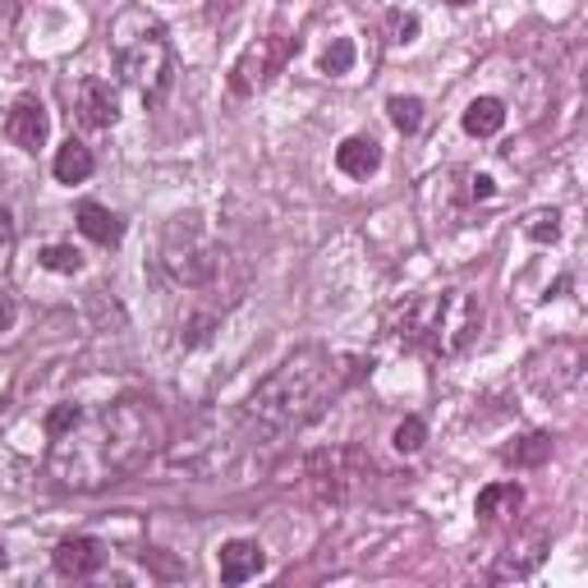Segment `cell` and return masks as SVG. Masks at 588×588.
Segmentation results:
<instances>
[{
  "label": "cell",
  "mask_w": 588,
  "mask_h": 588,
  "mask_svg": "<svg viewBox=\"0 0 588 588\" xmlns=\"http://www.w3.org/2000/svg\"><path fill=\"white\" fill-rule=\"evenodd\" d=\"M79 230L88 235L93 244H101V249H116L124 239V221L111 207H101V203H83L79 207Z\"/></svg>",
  "instance_id": "obj_13"
},
{
  "label": "cell",
  "mask_w": 588,
  "mask_h": 588,
  "mask_svg": "<svg viewBox=\"0 0 588 588\" xmlns=\"http://www.w3.org/2000/svg\"><path fill=\"white\" fill-rule=\"evenodd\" d=\"M51 561H56V571L64 579H93L106 565V548L97 538H64Z\"/></svg>",
  "instance_id": "obj_9"
},
{
  "label": "cell",
  "mask_w": 588,
  "mask_h": 588,
  "mask_svg": "<svg viewBox=\"0 0 588 588\" xmlns=\"http://www.w3.org/2000/svg\"><path fill=\"white\" fill-rule=\"evenodd\" d=\"M519 506H525V488L519 483H488L483 492H478V515L483 519H511L519 515Z\"/></svg>",
  "instance_id": "obj_15"
},
{
  "label": "cell",
  "mask_w": 588,
  "mask_h": 588,
  "mask_svg": "<svg viewBox=\"0 0 588 588\" xmlns=\"http://www.w3.org/2000/svg\"><path fill=\"white\" fill-rule=\"evenodd\" d=\"M446 5H473V0H446Z\"/></svg>",
  "instance_id": "obj_27"
},
{
  "label": "cell",
  "mask_w": 588,
  "mask_h": 588,
  "mask_svg": "<svg viewBox=\"0 0 588 588\" xmlns=\"http://www.w3.org/2000/svg\"><path fill=\"white\" fill-rule=\"evenodd\" d=\"M525 235L538 239V244H552V239L561 235V216L556 212H533L529 221H525Z\"/></svg>",
  "instance_id": "obj_23"
},
{
  "label": "cell",
  "mask_w": 588,
  "mask_h": 588,
  "mask_svg": "<svg viewBox=\"0 0 588 588\" xmlns=\"http://www.w3.org/2000/svg\"><path fill=\"white\" fill-rule=\"evenodd\" d=\"M10 326H14V299L0 295V332H10Z\"/></svg>",
  "instance_id": "obj_24"
},
{
  "label": "cell",
  "mask_w": 588,
  "mask_h": 588,
  "mask_svg": "<svg viewBox=\"0 0 588 588\" xmlns=\"http://www.w3.org/2000/svg\"><path fill=\"white\" fill-rule=\"evenodd\" d=\"M345 386H350L345 363L332 350H322V345H303V350H295L272 377L257 382V391L244 405V423L257 428V437H272V442L290 437V432L322 419L326 405H332Z\"/></svg>",
  "instance_id": "obj_2"
},
{
  "label": "cell",
  "mask_w": 588,
  "mask_h": 588,
  "mask_svg": "<svg viewBox=\"0 0 588 588\" xmlns=\"http://www.w3.org/2000/svg\"><path fill=\"white\" fill-rule=\"evenodd\" d=\"M501 124H506V106H501L496 97H473L465 106V134L492 139V134H501Z\"/></svg>",
  "instance_id": "obj_17"
},
{
  "label": "cell",
  "mask_w": 588,
  "mask_h": 588,
  "mask_svg": "<svg viewBox=\"0 0 588 588\" xmlns=\"http://www.w3.org/2000/svg\"><path fill=\"white\" fill-rule=\"evenodd\" d=\"M221 249H212L207 239L193 226V216H180L166 235V272L180 280V286H212L221 276Z\"/></svg>",
  "instance_id": "obj_5"
},
{
  "label": "cell",
  "mask_w": 588,
  "mask_h": 588,
  "mask_svg": "<svg viewBox=\"0 0 588 588\" xmlns=\"http://www.w3.org/2000/svg\"><path fill=\"white\" fill-rule=\"evenodd\" d=\"M41 267L60 272V276H74L83 267V253L74 244H47V249H41Z\"/></svg>",
  "instance_id": "obj_19"
},
{
  "label": "cell",
  "mask_w": 588,
  "mask_h": 588,
  "mask_svg": "<svg viewBox=\"0 0 588 588\" xmlns=\"http://www.w3.org/2000/svg\"><path fill=\"white\" fill-rule=\"evenodd\" d=\"M478 326H483V299L469 290H437L405 303L396 336L428 359H455L473 345Z\"/></svg>",
  "instance_id": "obj_3"
},
{
  "label": "cell",
  "mask_w": 588,
  "mask_h": 588,
  "mask_svg": "<svg viewBox=\"0 0 588 588\" xmlns=\"http://www.w3.org/2000/svg\"><path fill=\"white\" fill-rule=\"evenodd\" d=\"M492 193H496V189H492L488 176H478V180H473V199H492Z\"/></svg>",
  "instance_id": "obj_26"
},
{
  "label": "cell",
  "mask_w": 588,
  "mask_h": 588,
  "mask_svg": "<svg viewBox=\"0 0 588 588\" xmlns=\"http://www.w3.org/2000/svg\"><path fill=\"white\" fill-rule=\"evenodd\" d=\"M336 166H340V176L368 180V176H373V170L382 166V147H377L373 139L355 134V139H345V143L336 147Z\"/></svg>",
  "instance_id": "obj_12"
},
{
  "label": "cell",
  "mask_w": 588,
  "mask_h": 588,
  "mask_svg": "<svg viewBox=\"0 0 588 588\" xmlns=\"http://www.w3.org/2000/svg\"><path fill=\"white\" fill-rule=\"evenodd\" d=\"M79 120L93 129H111L120 120V97L106 79H88L83 83V101H79Z\"/></svg>",
  "instance_id": "obj_10"
},
{
  "label": "cell",
  "mask_w": 588,
  "mask_h": 588,
  "mask_svg": "<svg viewBox=\"0 0 588 588\" xmlns=\"http://www.w3.org/2000/svg\"><path fill=\"white\" fill-rule=\"evenodd\" d=\"M391 124L400 129V134H419V124H423V101L419 97H391Z\"/></svg>",
  "instance_id": "obj_18"
},
{
  "label": "cell",
  "mask_w": 588,
  "mask_h": 588,
  "mask_svg": "<svg viewBox=\"0 0 588 588\" xmlns=\"http://www.w3.org/2000/svg\"><path fill=\"white\" fill-rule=\"evenodd\" d=\"M286 56H290V41H286V37H257L253 47L235 60V70H230V93H235V97H249L253 88H263L267 74H272Z\"/></svg>",
  "instance_id": "obj_7"
},
{
  "label": "cell",
  "mask_w": 588,
  "mask_h": 588,
  "mask_svg": "<svg viewBox=\"0 0 588 588\" xmlns=\"http://www.w3.org/2000/svg\"><path fill=\"white\" fill-rule=\"evenodd\" d=\"M5 134L14 147H24V152H37L41 143H47L51 134V116H47V106H41L37 97H19L10 106V116H5Z\"/></svg>",
  "instance_id": "obj_8"
},
{
  "label": "cell",
  "mask_w": 588,
  "mask_h": 588,
  "mask_svg": "<svg viewBox=\"0 0 588 588\" xmlns=\"http://www.w3.org/2000/svg\"><path fill=\"white\" fill-rule=\"evenodd\" d=\"M263 565H267V556H263V548H257L253 538H235V542L221 548V579L226 584H249Z\"/></svg>",
  "instance_id": "obj_11"
},
{
  "label": "cell",
  "mask_w": 588,
  "mask_h": 588,
  "mask_svg": "<svg viewBox=\"0 0 588 588\" xmlns=\"http://www.w3.org/2000/svg\"><path fill=\"white\" fill-rule=\"evenodd\" d=\"M10 239H14V216H10L5 207H0V249H5Z\"/></svg>",
  "instance_id": "obj_25"
},
{
  "label": "cell",
  "mask_w": 588,
  "mask_h": 588,
  "mask_svg": "<svg viewBox=\"0 0 588 588\" xmlns=\"http://www.w3.org/2000/svg\"><path fill=\"white\" fill-rule=\"evenodd\" d=\"M322 70L326 74H350L355 70V41L350 37H336L332 47H326V56H322Z\"/></svg>",
  "instance_id": "obj_20"
},
{
  "label": "cell",
  "mask_w": 588,
  "mask_h": 588,
  "mask_svg": "<svg viewBox=\"0 0 588 588\" xmlns=\"http://www.w3.org/2000/svg\"><path fill=\"white\" fill-rule=\"evenodd\" d=\"M386 33H391V41H396V47H405V41L419 37V14L391 10V14H386Z\"/></svg>",
  "instance_id": "obj_22"
},
{
  "label": "cell",
  "mask_w": 588,
  "mask_h": 588,
  "mask_svg": "<svg viewBox=\"0 0 588 588\" xmlns=\"http://www.w3.org/2000/svg\"><path fill=\"white\" fill-rule=\"evenodd\" d=\"M47 473L56 488L101 492L139 473L166 442V413L147 396H124L97 413L60 405L47 413Z\"/></svg>",
  "instance_id": "obj_1"
},
{
  "label": "cell",
  "mask_w": 588,
  "mask_h": 588,
  "mask_svg": "<svg viewBox=\"0 0 588 588\" xmlns=\"http://www.w3.org/2000/svg\"><path fill=\"white\" fill-rule=\"evenodd\" d=\"M423 442H428V428H423V419H409L396 428V437H391V446H396L400 455H413V451H423Z\"/></svg>",
  "instance_id": "obj_21"
},
{
  "label": "cell",
  "mask_w": 588,
  "mask_h": 588,
  "mask_svg": "<svg viewBox=\"0 0 588 588\" xmlns=\"http://www.w3.org/2000/svg\"><path fill=\"white\" fill-rule=\"evenodd\" d=\"M368 460L359 451H313L309 455V488L322 506H345L355 492V483L363 478Z\"/></svg>",
  "instance_id": "obj_6"
},
{
  "label": "cell",
  "mask_w": 588,
  "mask_h": 588,
  "mask_svg": "<svg viewBox=\"0 0 588 588\" xmlns=\"http://www.w3.org/2000/svg\"><path fill=\"white\" fill-rule=\"evenodd\" d=\"M552 432H525V437H515L506 451H501V460L515 465V469H538L552 460Z\"/></svg>",
  "instance_id": "obj_14"
},
{
  "label": "cell",
  "mask_w": 588,
  "mask_h": 588,
  "mask_svg": "<svg viewBox=\"0 0 588 588\" xmlns=\"http://www.w3.org/2000/svg\"><path fill=\"white\" fill-rule=\"evenodd\" d=\"M170 70H176V60H170V41L157 24H147L139 37H120V74L147 101H157L170 88Z\"/></svg>",
  "instance_id": "obj_4"
},
{
  "label": "cell",
  "mask_w": 588,
  "mask_h": 588,
  "mask_svg": "<svg viewBox=\"0 0 588 588\" xmlns=\"http://www.w3.org/2000/svg\"><path fill=\"white\" fill-rule=\"evenodd\" d=\"M93 147H83L79 139H70L64 147H56V161H51V170H56V180L60 184H83L93 176Z\"/></svg>",
  "instance_id": "obj_16"
}]
</instances>
